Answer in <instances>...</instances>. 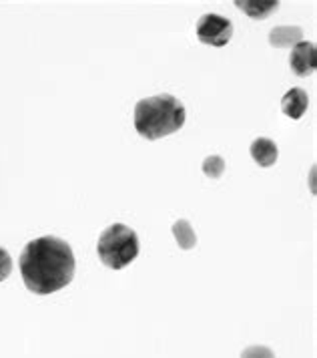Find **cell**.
<instances>
[{"mask_svg":"<svg viewBox=\"0 0 317 358\" xmlns=\"http://www.w3.org/2000/svg\"><path fill=\"white\" fill-rule=\"evenodd\" d=\"M18 264L24 286L40 296L63 290L75 276V254L71 245L54 236H43L29 242Z\"/></svg>","mask_w":317,"mask_h":358,"instance_id":"cell-1","label":"cell"},{"mask_svg":"<svg viewBox=\"0 0 317 358\" xmlns=\"http://www.w3.org/2000/svg\"><path fill=\"white\" fill-rule=\"evenodd\" d=\"M185 119L187 113L183 103L167 93L141 99L135 107V129L149 141H157L179 131L185 125Z\"/></svg>","mask_w":317,"mask_h":358,"instance_id":"cell-2","label":"cell"},{"mask_svg":"<svg viewBox=\"0 0 317 358\" xmlns=\"http://www.w3.org/2000/svg\"><path fill=\"white\" fill-rule=\"evenodd\" d=\"M96 254L111 270H123L139 256V236L125 224H112L98 238Z\"/></svg>","mask_w":317,"mask_h":358,"instance_id":"cell-3","label":"cell"},{"mask_svg":"<svg viewBox=\"0 0 317 358\" xmlns=\"http://www.w3.org/2000/svg\"><path fill=\"white\" fill-rule=\"evenodd\" d=\"M233 36V24L229 18L221 17V15H203L197 22V38L203 45H211V47H225Z\"/></svg>","mask_w":317,"mask_h":358,"instance_id":"cell-4","label":"cell"},{"mask_svg":"<svg viewBox=\"0 0 317 358\" xmlns=\"http://www.w3.org/2000/svg\"><path fill=\"white\" fill-rule=\"evenodd\" d=\"M289 65L291 71L297 77H309L316 73L317 66V50L314 43L302 41L291 49V57H289Z\"/></svg>","mask_w":317,"mask_h":358,"instance_id":"cell-5","label":"cell"},{"mask_svg":"<svg viewBox=\"0 0 317 358\" xmlns=\"http://www.w3.org/2000/svg\"><path fill=\"white\" fill-rule=\"evenodd\" d=\"M307 105L309 97L303 89H291L281 99V111L291 119H302L303 113L307 111Z\"/></svg>","mask_w":317,"mask_h":358,"instance_id":"cell-6","label":"cell"},{"mask_svg":"<svg viewBox=\"0 0 317 358\" xmlns=\"http://www.w3.org/2000/svg\"><path fill=\"white\" fill-rule=\"evenodd\" d=\"M251 157H253V162L259 165V167H271V165H275L277 162V155H279V151H277V145H275V141H271L267 137H259V139H255L253 143H251Z\"/></svg>","mask_w":317,"mask_h":358,"instance_id":"cell-7","label":"cell"},{"mask_svg":"<svg viewBox=\"0 0 317 358\" xmlns=\"http://www.w3.org/2000/svg\"><path fill=\"white\" fill-rule=\"evenodd\" d=\"M303 41V31L300 27H275L270 33V45L277 49L295 47Z\"/></svg>","mask_w":317,"mask_h":358,"instance_id":"cell-8","label":"cell"},{"mask_svg":"<svg viewBox=\"0 0 317 358\" xmlns=\"http://www.w3.org/2000/svg\"><path fill=\"white\" fill-rule=\"evenodd\" d=\"M235 4L251 18H267L279 8L277 0H237Z\"/></svg>","mask_w":317,"mask_h":358,"instance_id":"cell-9","label":"cell"},{"mask_svg":"<svg viewBox=\"0 0 317 358\" xmlns=\"http://www.w3.org/2000/svg\"><path fill=\"white\" fill-rule=\"evenodd\" d=\"M173 236L175 240H177V244H179V248H183V250H191V248H195V244H197V236H195V231H193V228H191V224L187 220L175 222Z\"/></svg>","mask_w":317,"mask_h":358,"instance_id":"cell-10","label":"cell"},{"mask_svg":"<svg viewBox=\"0 0 317 358\" xmlns=\"http://www.w3.org/2000/svg\"><path fill=\"white\" fill-rule=\"evenodd\" d=\"M225 171V159L219 155H209L203 162V173L209 179H219Z\"/></svg>","mask_w":317,"mask_h":358,"instance_id":"cell-11","label":"cell"},{"mask_svg":"<svg viewBox=\"0 0 317 358\" xmlns=\"http://www.w3.org/2000/svg\"><path fill=\"white\" fill-rule=\"evenodd\" d=\"M241 358H275V352L267 346H249L241 352Z\"/></svg>","mask_w":317,"mask_h":358,"instance_id":"cell-12","label":"cell"},{"mask_svg":"<svg viewBox=\"0 0 317 358\" xmlns=\"http://www.w3.org/2000/svg\"><path fill=\"white\" fill-rule=\"evenodd\" d=\"M10 272H13V258L4 248H0V282L10 276Z\"/></svg>","mask_w":317,"mask_h":358,"instance_id":"cell-13","label":"cell"}]
</instances>
